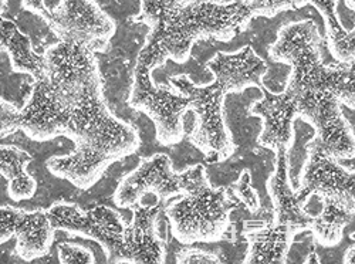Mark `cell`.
Masks as SVG:
<instances>
[{"mask_svg":"<svg viewBox=\"0 0 355 264\" xmlns=\"http://www.w3.org/2000/svg\"><path fill=\"white\" fill-rule=\"evenodd\" d=\"M181 250L176 253L175 261L178 264H220L223 260L219 254L208 252L192 245H184Z\"/></svg>","mask_w":355,"mask_h":264,"instance_id":"83f0119b","label":"cell"},{"mask_svg":"<svg viewBox=\"0 0 355 264\" xmlns=\"http://www.w3.org/2000/svg\"><path fill=\"white\" fill-rule=\"evenodd\" d=\"M24 10L46 21L57 42L77 43L94 53L108 49L116 23L96 0H24Z\"/></svg>","mask_w":355,"mask_h":264,"instance_id":"5b68a950","label":"cell"},{"mask_svg":"<svg viewBox=\"0 0 355 264\" xmlns=\"http://www.w3.org/2000/svg\"><path fill=\"white\" fill-rule=\"evenodd\" d=\"M165 202L138 203L132 206V220L127 225L124 247L116 264H162L166 261L165 239L159 234L158 219Z\"/></svg>","mask_w":355,"mask_h":264,"instance_id":"2e32d148","label":"cell"},{"mask_svg":"<svg viewBox=\"0 0 355 264\" xmlns=\"http://www.w3.org/2000/svg\"><path fill=\"white\" fill-rule=\"evenodd\" d=\"M354 257H355V245H349L348 249L345 250L344 253V257H343V263L345 264H352L354 263Z\"/></svg>","mask_w":355,"mask_h":264,"instance_id":"f1b7e54d","label":"cell"},{"mask_svg":"<svg viewBox=\"0 0 355 264\" xmlns=\"http://www.w3.org/2000/svg\"><path fill=\"white\" fill-rule=\"evenodd\" d=\"M299 120L313 127L311 139L324 154L337 161H352L355 157L354 127L347 120L343 104L325 91H309L297 96Z\"/></svg>","mask_w":355,"mask_h":264,"instance_id":"8fae6325","label":"cell"},{"mask_svg":"<svg viewBox=\"0 0 355 264\" xmlns=\"http://www.w3.org/2000/svg\"><path fill=\"white\" fill-rule=\"evenodd\" d=\"M2 51L8 54L10 69L16 74L32 77L33 81L47 80V62L44 54L35 51L32 40L15 21L2 15Z\"/></svg>","mask_w":355,"mask_h":264,"instance_id":"44dd1931","label":"cell"},{"mask_svg":"<svg viewBox=\"0 0 355 264\" xmlns=\"http://www.w3.org/2000/svg\"><path fill=\"white\" fill-rule=\"evenodd\" d=\"M322 37L314 20L288 21L277 32L269 47L270 60L287 64L288 74L284 90L300 96L309 91L331 93L348 109H355L354 66L324 62Z\"/></svg>","mask_w":355,"mask_h":264,"instance_id":"7a4b0ae2","label":"cell"},{"mask_svg":"<svg viewBox=\"0 0 355 264\" xmlns=\"http://www.w3.org/2000/svg\"><path fill=\"white\" fill-rule=\"evenodd\" d=\"M317 254L313 252L311 254H309V258H306V263H320V258H315Z\"/></svg>","mask_w":355,"mask_h":264,"instance_id":"f546056e","label":"cell"},{"mask_svg":"<svg viewBox=\"0 0 355 264\" xmlns=\"http://www.w3.org/2000/svg\"><path fill=\"white\" fill-rule=\"evenodd\" d=\"M297 181L295 195L303 203V208L311 196H318L321 202H331L355 215V172L324 154L311 138L306 143V158Z\"/></svg>","mask_w":355,"mask_h":264,"instance_id":"7c38bea8","label":"cell"},{"mask_svg":"<svg viewBox=\"0 0 355 264\" xmlns=\"http://www.w3.org/2000/svg\"><path fill=\"white\" fill-rule=\"evenodd\" d=\"M229 189L248 211H250L252 213L260 211V196L252 184V172L249 169H243L239 175V179L232 184Z\"/></svg>","mask_w":355,"mask_h":264,"instance_id":"d4e9b609","label":"cell"},{"mask_svg":"<svg viewBox=\"0 0 355 264\" xmlns=\"http://www.w3.org/2000/svg\"><path fill=\"white\" fill-rule=\"evenodd\" d=\"M322 209L314 216L310 231L317 245L337 247L343 242L345 229L352 223L354 215L331 202H321Z\"/></svg>","mask_w":355,"mask_h":264,"instance_id":"cb8c5ba5","label":"cell"},{"mask_svg":"<svg viewBox=\"0 0 355 264\" xmlns=\"http://www.w3.org/2000/svg\"><path fill=\"white\" fill-rule=\"evenodd\" d=\"M206 178H209L208 172L200 164L175 172L166 154H154L139 159L138 166L118 184L112 199L120 209H131L150 193L159 202H166L188 195Z\"/></svg>","mask_w":355,"mask_h":264,"instance_id":"ba28073f","label":"cell"},{"mask_svg":"<svg viewBox=\"0 0 355 264\" xmlns=\"http://www.w3.org/2000/svg\"><path fill=\"white\" fill-rule=\"evenodd\" d=\"M315 6L324 20L325 44L334 58V62L343 66H354L355 63V32H345L337 21L334 13L336 0L330 2H309Z\"/></svg>","mask_w":355,"mask_h":264,"instance_id":"603a6c76","label":"cell"},{"mask_svg":"<svg viewBox=\"0 0 355 264\" xmlns=\"http://www.w3.org/2000/svg\"><path fill=\"white\" fill-rule=\"evenodd\" d=\"M239 203L232 200L229 188H214L209 178L188 195L165 206L169 233L181 245L215 243L225 238L230 215Z\"/></svg>","mask_w":355,"mask_h":264,"instance_id":"3957f363","label":"cell"},{"mask_svg":"<svg viewBox=\"0 0 355 264\" xmlns=\"http://www.w3.org/2000/svg\"><path fill=\"white\" fill-rule=\"evenodd\" d=\"M172 90L191 100V111L196 114V124L189 141L205 155L209 164L223 162L234 154L233 135L225 120L223 87L214 81L196 85L189 76L181 74L168 78Z\"/></svg>","mask_w":355,"mask_h":264,"instance_id":"8992f818","label":"cell"},{"mask_svg":"<svg viewBox=\"0 0 355 264\" xmlns=\"http://www.w3.org/2000/svg\"><path fill=\"white\" fill-rule=\"evenodd\" d=\"M260 91L263 97L249 108V115L261 120L257 143L275 154L280 150L290 152L295 143V120H299L297 96L287 90L273 94L266 87Z\"/></svg>","mask_w":355,"mask_h":264,"instance_id":"9a60e30c","label":"cell"},{"mask_svg":"<svg viewBox=\"0 0 355 264\" xmlns=\"http://www.w3.org/2000/svg\"><path fill=\"white\" fill-rule=\"evenodd\" d=\"M71 105L74 143L92 146L100 154L121 161L141 146L138 130L118 118L104 100V81L94 84Z\"/></svg>","mask_w":355,"mask_h":264,"instance_id":"277c9868","label":"cell"},{"mask_svg":"<svg viewBox=\"0 0 355 264\" xmlns=\"http://www.w3.org/2000/svg\"><path fill=\"white\" fill-rule=\"evenodd\" d=\"M128 105L144 112L154 123L155 137L161 145L171 146L184 139V115L191 111V100L175 93L171 85H155L151 71L144 67L135 66Z\"/></svg>","mask_w":355,"mask_h":264,"instance_id":"30bf717a","label":"cell"},{"mask_svg":"<svg viewBox=\"0 0 355 264\" xmlns=\"http://www.w3.org/2000/svg\"><path fill=\"white\" fill-rule=\"evenodd\" d=\"M33 157L17 145H0V173L8 182V195L15 202L32 199L37 192V181L27 172Z\"/></svg>","mask_w":355,"mask_h":264,"instance_id":"7402d4cb","label":"cell"},{"mask_svg":"<svg viewBox=\"0 0 355 264\" xmlns=\"http://www.w3.org/2000/svg\"><path fill=\"white\" fill-rule=\"evenodd\" d=\"M243 236L248 242L243 263L283 264L287 263L288 252L297 234L287 226H276L270 222L259 227L246 226Z\"/></svg>","mask_w":355,"mask_h":264,"instance_id":"ffe728a7","label":"cell"},{"mask_svg":"<svg viewBox=\"0 0 355 264\" xmlns=\"http://www.w3.org/2000/svg\"><path fill=\"white\" fill-rule=\"evenodd\" d=\"M55 230L71 238H83L98 243L105 253L107 263H116L124 247L127 222L120 212L105 204L83 209L80 204L57 200L47 209Z\"/></svg>","mask_w":355,"mask_h":264,"instance_id":"9c48e42d","label":"cell"},{"mask_svg":"<svg viewBox=\"0 0 355 264\" xmlns=\"http://www.w3.org/2000/svg\"><path fill=\"white\" fill-rule=\"evenodd\" d=\"M43 54L47 62V81L55 96L67 105L103 81L96 53L85 46L55 42Z\"/></svg>","mask_w":355,"mask_h":264,"instance_id":"4fadbf2b","label":"cell"},{"mask_svg":"<svg viewBox=\"0 0 355 264\" xmlns=\"http://www.w3.org/2000/svg\"><path fill=\"white\" fill-rule=\"evenodd\" d=\"M57 257L60 264H94L97 263L94 252L83 245L62 242L57 245Z\"/></svg>","mask_w":355,"mask_h":264,"instance_id":"4316f807","label":"cell"},{"mask_svg":"<svg viewBox=\"0 0 355 264\" xmlns=\"http://www.w3.org/2000/svg\"><path fill=\"white\" fill-rule=\"evenodd\" d=\"M249 9L253 17L263 16L266 19H272L280 12L286 10H299L304 6H309L307 0H248Z\"/></svg>","mask_w":355,"mask_h":264,"instance_id":"484cf974","label":"cell"},{"mask_svg":"<svg viewBox=\"0 0 355 264\" xmlns=\"http://www.w3.org/2000/svg\"><path fill=\"white\" fill-rule=\"evenodd\" d=\"M275 155V170L266 182L273 204L272 225L287 226L295 234L310 230L314 218L304 211L288 181V152L280 150Z\"/></svg>","mask_w":355,"mask_h":264,"instance_id":"ac0fdd59","label":"cell"},{"mask_svg":"<svg viewBox=\"0 0 355 264\" xmlns=\"http://www.w3.org/2000/svg\"><path fill=\"white\" fill-rule=\"evenodd\" d=\"M0 137L6 138L16 131H23L36 142L66 137L76 141L71 105L55 96L47 80L33 81L31 94L23 107H16L6 98L0 100Z\"/></svg>","mask_w":355,"mask_h":264,"instance_id":"52a82bcc","label":"cell"},{"mask_svg":"<svg viewBox=\"0 0 355 264\" xmlns=\"http://www.w3.org/2000/svg\"><path fill=\"white\" fill-rule=\"evenodd\" d=\"M116 162L92 146L76 143V148L69 155H54L47 159V170L58 179L70 182L81 191L92 189L104 176L108 168Z\"/></svg>","mask_w":355,"mask_h":264,"instance_id":"d6986e66","label":"cell"},{"mask_svg":"<svg viewBox=\"0 0 355 264\" xmlns=\"http://www.w3.org/2000/svg\"><path fill=\"white\" fill-rule=\"evenodd\" d=\"M139 6L131 20L148 26L150 33L137 57V66L151 73L168 60L185 64L200 40H233L253 19L248 0H144Z\"/></svg>","mask_w":355,"mask_h":264,"instance_id":"6da1fadb","label":"cell"},{"mask_svg":"<svg viewBox=\"0 0 355 264\" xmlns=\"http://www.w3.org/2000/svg\"><path fill=\"white\" fill-rule=\"evenodd\" d=\"M214 81L219 82L223 90L230 93H243L248 88L261 90L263 78L269 71V66L263 58L248 44L234 53L219 51L206 63Z\"/></svg>","mask_w":355,"mask_h":264,"instance_id":"e0dca14e","label":"cell"},{"mask_svg":"<svg viewBox=\"0 0 355 264\" xmlns=\"http://www.w3.org/2000/svg\"><path fill=\"white\" fill-rule=\"evenodd\" d=\"M54 226L47 211H23L2 204L0 245L16 239V253L24 261L46 257L54 243Z\"/></svg>","mask_w":355,"mask_h":264,"instance_id":"5bb4252c","label":"cell"}]
</instances>
